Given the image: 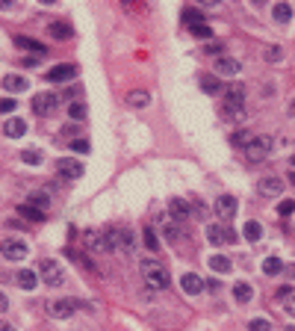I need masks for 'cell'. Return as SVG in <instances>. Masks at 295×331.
Returning <instances> with one entry per match:
<instances>
[{
	"label": "cell",
	"mask_w": 295,
	"mask_h": 331,
	"mask_svg": "<svg viewBox=\"0 0 295 331\" xmlns=\"http://www.w3.org/2000/svg\"><path fill=\"white\" fill-rule=\"evenodd\" d=\"M227 101H224L222 113L227 118H245V86L242 83H230L227 86Z\"/></svg>",
	"instance_id": "obj_1"
},
{
	"label": "cell",
	"mask_w": 295,
	"mask_h": 331,
	"mask_svg": "<svg viewBox=\"0 0 295 331\" xmlns=\"http://www.w3.org/2000/svg\"><path fill=\"white\" fill-rule=\"evenodd\" d=\"M139 269H142V278L151 284V287H156V290H163V287H168V281H171V275H168V269H165L160 260H142L139 263Z\"/></svg>",
	"instance_id": "obj_2"
},
{
	"label": "cell",
	"mask_w": 295,
	"mask_h": 331,
	"mask_svg": "<svg viewBox=\"0 0 295 331\" xmlns=\"http://www.w3.org/2000/svg\"><path fill=\"white\" fill-rule=\"evenodd\" d=\"M38 275H42V281L47 287H62L65 284V272H62V266L56 260H42L38 263Z\"/></svg>",
	"instance_id": "obj_3"
},
{
	"label": "cell",
	"mask_w": 295,
	"mask_h": 331,
	"mask_svg": "<svg viewBox=\"0 0 295 331\" xmlns=\"http://www.w3.org/2000/svg\"><path fill=\"white\" fill-rule=\"evenodd\" d=\"M271 145H274V142H271V136H254V139H251V145L245 148V157L251 160V163H263V160L271 154Z\"/></svg>",
	"instance_id": "obj_4"
},
{
	"label": "cell",
	"mask_w": 295,
	"mask_h": 331,
	"mask_svg": "<svg viewBox=\"0 0 295 331\" xmlns=\"http://www.w3.org/2000/svg\"><path fill=\"white\" fill-rule=\"evenodd\" d=\"M59 106V95L53 92H38L33 98V113L35 116H53Z\"/></svg>",
	"instance_id": "obj_5"
},
{
	"label": "cell",
	"mask_w": 295,
	"mask_h": 331,
	"mask_svg": "<svg viewBox=\"0 0 295 331\" xmlns=\"http://www.w3.org/2000/svg\"><path fill=\"white\" fill-rule=\"evenodd\" d=\"M207 240L212 246H227V243L236 240V234H233V228H227V225H207Z\"/></svg>",
	"instance_id": "obj_6"
},
{
	"label": "cell",
	"mask_w": 295,
	"mask_h": 331,
	"mask_svg": "<svg viewBox=\"0 0 295 331\" xmlns=\"http://www.w3.org/2000/svg\"><path fill=\"white\" fill-rule=\"evenodd\" d=\"M74 307H80L77 299H56V302L47 305V310H50V317L53 319H68L71 314H74Z\"/></svg>",
	"instance_id": "obj_7"
},
{
	"label": "cell",
	"mask_w": 295,
	"mask_h": 331,
	"mask_svg": "<svg viewBox=\"0 0 295 331\" xmlns=\"http://www.w3.org/2000/svg\"><path fill=\"white\" fill-rule=\"evenodd\" d=\"M236 210H239V201H236L233 195H219V198H215V216H219V219L227 222V219L236 216Z\"/></svg>",
	"instance_id": "obj_8"
},
{
	"label": "cell",
	"mask_w": 295,
	"mask_h": 331,
	"mask_svg": "<svg viewBox=\"0 0 295 331\" xmlns=\"http://www.w3.org/2000/svg\"><path fill=\"white\" fill-rule=\"evenodd\" d=\"M257 192L260 195H266V198H274V195H281L283 192V180L278 175H269V177H260L257 183Z\"/></svg>",
	"instance_id": "obj_9"
},
{
	"label": "cell",
	"mask_w": 295,
	"mask_h": 331,
	"mask_svg": "<svg viewBox=\"0 0 295 331\" xmlns=\"http://www.w3.org/2000/svg\"><path fill=\"white\" fill-rule=\"evenodd\" d=\"M24 258H27V246H24L21 240H3V260L18 263Z\"/></svg>",
	"instance_id": "obj_10"
},
{
	"label": "cell",
	"mask_w": 295,
	"mask_h": 331,
	"mask_svg": "<svg viewBox=\"0 0 295 331\" xmlns=\"http://www.w3.org/2000/svg\"><path fill=\"white\" fill-rule=\"evenodd\" d=\"M74 74H77V65H65V62H62V65H53V68L45 74V77H47L50 83H65V80H71Z\"/></svg>",
	"instance_id": "obj_11"
},
{
	"label": "cell",
	"mask_w": 295,
	"mask_h": 331,
	"mask_svg": "<svg viewBox=\"0 0 295 331\" xmlns=\"http://www.w3.org/2000/svg\"><path fill=\"white\" fill-rule=\"evenodd\" d=\"M168 210H171V219H174V222H183V219L192 216V204L183 201V198H171L168 201Z\"/></svg>",
	"instance_id": "obj_12"
},
{
	"label": "cell",
	"mask_w": 295,
	"mask_h": 331,
	"mask_svg": "<svg viewBox=\"0 0 295 331\" xmlns=\"http://www.w3.org/2000/svg\"><path fill=\"white\" fill-rule=\"evenodd\" d=\"M180 287H183V293H189V296H198L207 284L201 281L195 272H186V275H180Z\"/></svg>",
	"instance_id": "obj_13"
},
{
	"label": "cell",
	"mask_w": 295,
	"mask_h": 331,
	"mask_svg": "<svg viewBox=\"0 0 295 331\" xmlns=\"http://www.w3.org/2000/svg\"><path fill=\"white\" fill-rule=\"evenodd\" d=\"M56 169H59V175L62 177H71V180L83 177V163H77V160H59Z\"/></svg>",
	"instance_id": "obj_14"
},
{
	"label": "cell",
	"mask_w": 295,
	"mask_h": 331,
	"mask_svg": "<svg viewBox=\"0 0 295 331\" xmlns=\"http://www.w3.org/2000/svg\"><path fill=\"white\" fill-rule=\"evenodd\" d=\"M215 74H224V77H236L239 74V62L230 57H219L215 59Z\"/></svg>",
	"instance_id": "obj_15"
},
{
	"label": "cell",
	"mask_w": 295,
	"mask_h": 331,
	"mask_svg": "<svg viewBox=\"0 0 295 331\" xmlns=\"http://www.w3.org/2000/svg\"><path fill=\"white\" fill-rule=\"evenodd\" d=\"M15 281H18V287H21V290H35V287H38V275H35L33 269H18Z\"/></svg>",
	"instance_id": "obj_16"
},
{
	"label": "cell",
	"mask_w": 295,
	"mask_h": 331,
	"mask_svg": "<svg viewBox=\"0 0 295 331\" xmlns=\"http://www.w3.org/2000/svg\"><path fill=\"white\" fill-rule=\"evenodd\" d=\"M3 133H6L9 139H21L24 133H27V124H24L21 118H6V124H3Z\"/></svg>",
	"instance_id": "obj_17"
},
{
	"label": "cell",
	"mask_w": 295,
	"mask_h": 331,
	"mask_svg": "<svg viewBox=\"0 0 295 331\" xmlns=\"http://www.w3.org/2000/svg\"><path fill=\"white\" fill-rule=\"evenodd\" d=\"M15 45L18 47H27V50H33L35 57H47V47L42 42H35V39H27V35H15Z\"/></svg>",
	"instance_id": "obj_18"
},
{
	"label": "cell",
	"mask_w": 295,
	"mask_h": 331,
	"mask_svg": "<svg viewBox=\"0 0 295 331\" xmlns=\"http://www.w3.org/2000/svg\"><path fill=\"white\" fill-rule=\"evenodd\" d=\"M251 296H254V287L248 281H236L233 284V299L239 302V305H248L251 302Z\"/></svg>",
	"instance_id": "obj_19"
},
{
	"label": "cell",
	"mask_w": 295,
	"mask_h": 331,
	"mask_svg": "<svg viewBox=\"0 0 295 331\" xmlns=\"http://www.w3.org/2000/svg\"><path fill=\"white\" fill-rule=\"evenodd\" d=\"M30 83H27V77H21V74H6L3 77V89L6 92H24Z\"/></svg>",
	"instance_id": "obj_20"
},
{
	"label": "cell",
	"mask_w": 295,
	"mask_h": 331,
	"mask_svg": "<svg viewBox=\"0 0 295 331\" xmlns=\"http://www.w3.org/2000/svg\"><path fill=\"white\" fill-rule=\"evenodd\" d=\"M18 216H24L27 222H42L45 219V210H38L33 204H18Z\"/></svg>",
	"instance_id": "obj_21"
},
{
	"label": "cell",
	"mask_w": 295,
	"mask_h": 331,
	"mask_svg": "<svg viewBox=\"0 0 295 331\" xmlns=\"http://www.w3.org/2000/svg\"><path fill=\"white\" fill-rule=\"evenodd\" d=\"M198 86L204 89V92H210V95L222 92V83H219V77H215V74H204V77L198 80Z\"/></svg>",
	"instance_id": "obj_22"
},
{
	"label": "cell",
	"mask_w": 295,
	"mask_h": 331,
	"mask_svg": "<svg viewBox=\"0 0 295 331\" xmlns=\"http://www.w3.org/2000/svg\"><path fill=\"white\" fill-rule=\"evenodd\" d=\"M271 15H274L278 24H289L292 21V6H289V3H278V6L271 9Z\"/></svg>",
	"instance_id": "obj_23"
},
{
	"label": "cell",
	"mask_w": 295,
	"mask_h": 331,
	"mask_svg": "<svg viewBox=\"0 0 295 331\" xmlns=\"http://www.w3.org/2000/svg\"><path fill=\"white\" fill-rule=\"evenodd\" d=\"M47 33L53 35V39H59V42H62V39H68V35H71V24H65V21H53L50 27H47Z\"/></svg>",
	"instance_id": "obj_24"
},
{
	"label": "cell",
	"mask_w": 295,
	"mask_h": 331,
	"mask_svg": "<svg viewBox=\"0 0 295 331\" xmlns=\"http://www.w3.org/2000/svg\"><path fill=\"white\" fill-rule=\"evenodd\" d=\"M242 234H245V240H248V243H257L260 236H263V225L251 219V222H245V228H242Z\"/></svg>",
	"instance_id": "obj_25"
},
{
	"label": "cell",
	"mask_w": 295,
	"mask_h": 331,
	"mask_svg": "<svg viewBox=\"0 0 295 331\" xmlns=\"http://www.w3.org/2000/svg\"><path fill=\"white\" fill-rule=\"evenodd\" d=\"M127 104L130 106H148V104H151V95L142 92V89H133V92L127 95Z\"/></svg>",
	"instance_id": "obj_26"
},
{
	"label": "cell",
	"mask_w": 295,
	"mask_h": 331,
	"mask_svg": "<svg viewBox=\"0 0 295 331\" xmlns=\"http://www.w3.org/2000/svg\"><path fill=\"white\" fill-rule=\"evenodd\" d=\"M263 272L271 275V278H274V275H281V272H283V260L281 258H266V260H263Z\"/></svg>",
	"instance_id": "obj_27"
},
{
	"label": "cell",
	"mask_w": 295,
	"mask_h": 331,
	"mask_svg": "<svg viewBox=\"0 0 295 331\" xmlns=\"http://www.w3.org/2000/svg\"><path fill=\"white\" fill-rule=\"evenodd\" d=\"M207 263H210V266H212L215 272H222V275H224V272H230V266H233V263L224 258V254H212V258L207 260Z\"/></svg>",
	"instance_id": "obj_28"
},
{
	"label": "cell",
	"mask_w": 295,
	"mask_h": 331,
	"mask_svg": "<svg viewBox=\"0 0 295 331\" xmlns=\"http://www.w3.org/2000/svg\"><path fill=\"white\" fill-rule=\"evenodd\" d=\"M27 204H33V207H38V210H47V204H50V195H47V192H30Z\"/></svg>",
	"instance_id": "obj_29"
},
{
	"label": "cell",
	"mask_w": 295,
	"mask_h": 331,
	"mask_svg": "<svg viewBox=\"0 0 295 331\" xmlns=\"http://www.w3.org/2000/svg\"><path fill=\"white\" fill-rule=\"evenodd\" d=\"M189 33L195 35V39H210L212 27H207V21H201V24H192V27H189Z\"/></svg>",
	"instance_id": "obj_30"
},
{
	"label": "cell",
	"mask_w": 295,
	"mask_h": 331,
	"mask_svg": "<svg viewBox=\"0 0 295 331\" xmlns=\"http://www.w3.org/2000/svg\"><path fill=\"white\" fill-rule=\"evenodd\" d=\"M142 240H145V248H151V251L160 248V240H156V234H153L151 228H145V231H142Z\"/></svg>",
	"instance_id": "obj_31"
},
{
	"label": "cell",
	"mask_w": 295,
	"mask_h": 331,
	"mask_svg": "<svg viewBox=\"0 0 295 331\" xmlns=\"http://www.w3.org/2000/svg\"><path fill=\"white\" fill-rule=\"evenodd\" d=\"M21 160L30 166H42V151H33V148H27V151H21Z\"/></svg>",
	"instance_id": "obj_32"
},
{
	"label": "cell",
	"mask_w": 295,
	"mask_h": 331,
	"mask_svg": "<svg viewBox=\"0 0 295 331\" xmlns=\"http://www.w3.org/2000/svg\"><path fill=\"white\" fill-rule=\"evenodd\" d=\"M68 116L74 118V121H83V118H86V104H80V101H77V104H68Z\"/></svg>",
	"instance_id": "obj_33"
},
{
	"label": "cell",
	"mask_w": 295,
	"mask_h": 331,
	"mask_svg": "<svg viewBox=\"0 0 295 331\" xmlns=\"http://www.w3.org/2000/svg\"><path fill=\"white\" fill-rule=\"evenodd\" d=\"M121 248H124V251H133V248H136V236H133V231H121Z\"/></svg>",
	"instance_id": "obj_34"
},
{
	"label": "cell",
	"mask_w": 295,
	"mask_h": 331,
	"mask_svg": "<svg viewBox=\"0 0 295 331\" xmlns=\"http://www.w3.org/2000/svg\"><path fill=\"white\" fill-rule=\"evenodd\" d=\"M281 59H283V47H278V45L266 47V62H281Z\"/></svg>",
	"instance_id": "obj_35"
},
{
	"label": "cell",
	"mask_w": 295,
	"mask_h": 331,
	"mask_svg": "<svg viewBox=\"0 0 295 331\" xmlns=\"http://www.w3.org/2000/svg\"><path fill=\"white\" fill-rule=\"evenodd\" d=\"M183 21L192 27V24H201V21H204V15H201L198 9H183Z\"/></svg>",
	"instance_id": "obj_36"
},
{
	"label": "cell",
	"mask_w": 295,
	"mask_h": 331,
	"mask_svg": "<svg viewBox=\"0 0 295 331\" xmlns=\"http://www.w3.org/2000/svg\"><path fill=\"white\" fill-rule=\"evenodd\" d=\"M251 139H254V136H251L248 130H239V133H233V139H230V142H233V145H245V148H248Z\"/></svg>",
	"instance_id": "obj_37"
},
{
	"label": "cell",
	"mask_w": 295,
	"mask_h": 331,
	"mask_svg": "<svg viewBox=\"0 0 295 331\" xmlns=\"http://www.w3.org/2000/svg\"><path fill=\"white\" fill-rule=\"evenodd\" d=\"M89 148H92L89 139H74L71 142V151H77V154H89Z\"/></svg>",
	"instance_id": "obj_38"
},
{
	"label": "cell",
	"mask_w": 295,
	"mask_h": 331,
	"mask_svg": "<svg viewBox=\"0 0 295 331\" xmlns=\"http://www.w3.org/2000/svg\"><path fill=\"white\" fill-rule=\"evenodd\" d=\"M248 331H271V325L266 319H251V322H248Z\"/></svg>",
	"instance_id": "obj_39"
},
{
	"label": "cell",
	"mask_w": 295,
	"mask_h": 331,
	"mask_svg": "<svg viewBox=\"0 0 295 331\" xmlns=\"http://www.w3.org/2000/svg\"><path fill=\"white\" fill-rule=\"evenodd\" d=\"M165 236H168L171 243H177V240H180V228H174V225H165Z\"/></svg>",
	"instance_id": "obj_40"
},
{
	"label": "cell",
	"mask_w": 295,
	"mask_h": 331,
	"mask_svg": "<svg viewBox=\"0 0 295 331\" xmlns=\"http://www.w3.org/2000/svg\"><path fill=\"white\" fill-rule=\"evenodd\" d=\"M283 302H286V305H283V307H286V314H289V317H295V293H289Z\"/></svg>",
	"instance_id": "obj_41"
},
{
	"label": "cell",
	"mask_w": 295,
	"mask_h": 331,
	"mask_svg": "<svg viewBox=\"0 0 295 331\" xmlns=\"http://www.w3.org/2000/svg\"><path fill=\"white\" fill-rule=\"evenodd\" d=\"M0 109H3V116H9L12 109H15V98H3V104H0Z\"/></svg>",
	"instance_id": "obj_42"
},
{
	"label": "cell",
	"mask_w": 295,
	"mask_h": 331,
	"mask_svg": "<svg viewBox=\"0 0 295 331\" xmlns=\"http://www.w3.org/2000/svg\"><path fill=\"white\" fill-rule=\"evenodd\" d=\"M278 210H281V216H289V213L295 210V201H281V207H278Z\"/></svg>",
	"instance_id": "obj_43"
},
{
	"label": "cell",
	"mask_w": 295,
	"mask_h": 331,
	"mask_svg": "<svg viewBox=\"0 0 295 331\" xmlns=\"http://www.w3.org/2000/svg\"><path fill=\"white\" fill-rule=\"evenodd\" d=\"M219 50H222V45H219V42H210V45H207V53H219Z\"/></svg>",
	"instance_id": "obj_44"
},
{
	"label": "cell",
	"mask_w": 295,
	"mask_h": 331,
	"mask_svg": "<svg viewBox=\"0 0 295 331\" xmlns=\"http://www.w3.org/2000/svg\"><path fill=\"white\" fill-rule=\"evenodd\" d=\"M292 293V290H289V287H278V299H286V296Z\"/></svg>",
	"instance_id": "obj_45"
},
{
	"label": "cell",
	"mask_w": 295,
	"mask_h": 331,
	"mask_svg": "<svg viewBox=\"0 0 295 331\" xmlns=\"http://www.w3.org/2000/svg\"><path fill=\"white\" fill-rule=\"evenodd\" d=\"M289 116H295V101H292V104H289Z\"/></svg>",
	"instance_id": "obj_46"
},
{
	"label": "cell",
	"mask_w": 295,
	"mask_h": 331,
	"mask_svg": "<svg viewBox=\"0 0 295 331\" xmlns=\"http://www.w3.org/2000/svg\"><path fill=\"white\" fill-rule=\"evenodd\" d=\"M3 331H15V328H12V325H3Z\"/></svg>",
	"instance_id": "obj_47"
},
{
	"label": "cell",
	"mask_w": 295,
	"mask_h": 331,
	"mask_svg": "<svg viewBox=\"0 0 295 331\" xmlns=\"http://www.w3.org/2000/svg\"><path fill=\"white\" fill-rule=\"evenodd\" d=\"M289 180H292V183H295V172H289Z\"/></svg>",
	"instance_id": "obj_48"
}]
</instances>
